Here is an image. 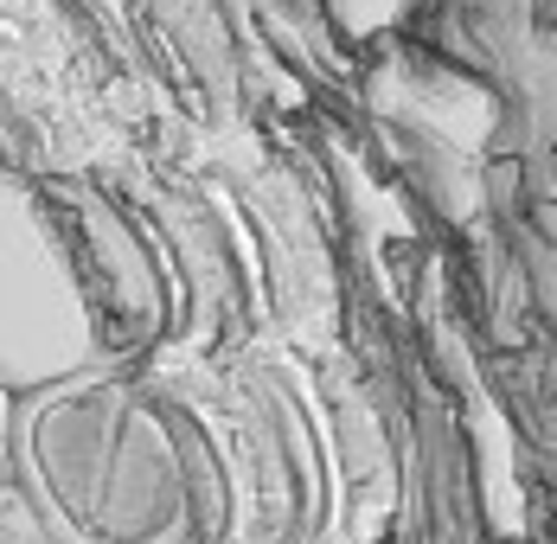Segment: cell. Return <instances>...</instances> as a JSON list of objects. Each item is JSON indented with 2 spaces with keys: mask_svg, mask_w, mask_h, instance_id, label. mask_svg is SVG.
<instances>
[{
  "mask_svg": "<svg viewBox=\"0 0 557 544\" xmlns=\"http://www.w3.org/2000/svg\"><path fill=\"white\" fill-rule=\"evenodd\" d=\"M33 206L52 231L64 275L77 288V308L90 321V346L103 359H135L154 346V333L168 321V295H161V270H154V250L148 237L115 212L103 193L90 186H39Z\"/></svg>",
  "mask_w": 557,
  "mask_h": 544,
  "instance_id": "cell-2",
  "label": "cell"
},
{
  "mask_svg": "<svg viewBox=\"0 0 557 544\" xmlns=\"http://www.w3.org/2000/svg\"><path fill=\"white\" fill-rule=\"evenodd\" d=\"M20 468L52 544H212L219 474L193 423L135 379H64L20 410Z\"/></svg>",
  "mask_w": 557,
  "mask_h": 544,
  "instance_id": "cell-1",
  "label": "cell"
}]
</instances>
